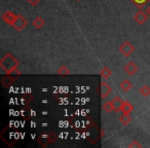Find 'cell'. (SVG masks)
<instances>
[{
	"label": "cell",
	"mask_w": 150,
	"mask_h": 148,
	"mask_svg": "<svg viewBox=\"0 0 150 148\" xmlns=\"http://www.w3.org/2000/svg\"><path fill=\"white\" fill-rule=\"evenodd\" d=\"M20 62L11 52H6L2 59L0 60V67L4 71L6 74H13V73H18L21 74L18 70L19 68Z\"/></svg>",
	"instance_id": "obj_1"
},
{
	"label": "cell",
	"mask_w": 150,
	"mask_h": 148,
	"mask_svg": "<svg viewBox=\"0 0 150 148\" xmlns=\"http://www.w3.org/2000/svg\"><path fill=\"white\" fill-rule=\"evenodd\" d=\"M57 138L58 137H57L56 133H54V132H50V133H46V134L41 135L37 139V141L41 146L46 147V146H48L50 144L54 143V142L57 141Z\"/></svg>",
	"instance_id": "obj_2"
},
{
	"label": "cell",
	"mask_w": 150,
	"mask_h": 148,
	"mask_svg": "<svg viewBox=\"0 0 150 148\" xmlns=\"http://www.w3.org/2000/svg\"><path fill=\"white\" fill-rule=\"evenodd\" d=\"M118 50H119V52H120L121 55H123L125 57H129L135 52L136 47L134 44H132L129 41L125 40V41H123L122 43L119 45Z\"/></svg>",
	"instance_id": "obj_3"
},
{
	"label": "cell",
	"mask_w": 150,
	"mask_h": 148,
	"mask_svg": "<svg viewBox=\"0 0 150 148\" xmlns=\"http://www.w3.org/2000/svg\"><path fill=\"white\" fill-rule=\"evenodd\" d=\"M27 25H28V21L26 20V18L24 17L23 15H21V13L17 15V19H16L15 23H13V29L18 32H21L25 29Z\"/></svg>",
	"instance_id": "obj_4"
},
{
	"label": "cell",
	"mask_w": 150,
	"mask_h": 148,
	"mask_svg": "<svg viewBox=\"0 0 150 148\" xmlns=\"http://www.w3.org/2000/svg\"><path fill=\"white\" fill-rule=\"evenodd\" d=\"M16 19H17V15L13 13V11H5L4 13L1 15V20H2L6 25H9V26L13 25Z\"/></svg>",
	"instance_id": "obj_5"
},
{
	"label": "cell",
	"mask_w": 150,
	"mask_h": 148,
	"mask_svg": "<svg viewBox=\"0 0 150 148\" xmlns=\"http://www.w3.org/2000/svg\"><path fill=\"white\" fill-rule=\"evenodd\" d=\"M112 93V88L107 84L105 80H103L101 82V86H100V95H101V98L102 99H106L109 95Z\"/></svg>",
	"instance_id": "obj_6"
},
{
	"label": "cell",
	"mask_w": 150,
	"mask_h": 148,
	"mask_svg": "<svg viewBox=\"0 0 150 148\" xmlns=\"http://www.w3.org/2000/svg\"><path fill=\"white\" fill-rule=\"evenodd\" d=\"M138 70H139V68H138L137 64H136L135 62H133V61L129 62L125 67H123V71L127 73V75H131V76L135 75L136 73L138 72Z\"/></svg>",
	"instance_id": "obj_7"
},
{
	"label": "cell",
	"mask_w": 150,
	"mask_h": 148,
	"mask_svg": "<svg viewBox=\"0 0 150 148\" xmlns=\"http://www.w3.org/2000/svg\"><path fill=\"white\" fill-rule=\"evenodd\" d=\"M148 17H149V16L147 15L146 11H139L137 13H135V16H134V21H135L137 24H139V25H144V24L146 23V21H147Z\"/></svg>",
	"instance_id": "obj_8"
},
{
	"label": "cell",
	"mask_w": 150,
	"mask_h": 148,
	"mask_svg": "<svg viewBox=\"0 0 150 148\" xmlns=\"http://www.w3.org/2000/svg\"><path fill=\"white\" fill-rule=\"evenodd\" d=\"M17 79H18L17 76H13L11 74H7L6 76L2 77V79H1V84H2V86H4V88L8 89V88H11V86H13L16 81H17Z\"/></svg>",
	"instance_id": "obj_9"
},
{
	"label": "cell",
	"mask_w": 150,
	"mask_h": 148,
	"mask_svg": "<svg viewBox=\"0 0 150 148\" xmlns=\"http://www.w3.org/2000/svg\"><path fill=\"white\" fill-rule=\"evenodd\" d=\"M112 102V105H113V111L115 112H120L121 111V107H122V104H123V100L120 96H115L114 98L111 100Z\"/></svg>",
	"instance_id": "obj_10"
},
{
	"label": "cell",
	"mask_w": 150,
	"mask_h": 148,
	"mask_svg": "<svg viewBox=\"0 0 150 148\" xmlns=\"http://www.w3.org/2000/svg\"><path fill=\"white\" fill-rule=\"evenodd\" d=\"M133 88V84L129 79H123L122 81L119 84V89L123 92H129Z\"/></svg>",
	"instance_id": "obj_11"
},
{
	"label": "cell",
	"mask_w": 150,
	"mask_h": 148,
	"mask_svg": "<svg viewBox=\"0 0 150 148\" xmlns=\"http://www.w3.org/2000/svg\"><path fill=\"white\" fill-rule=\"evenodd\" d=\"M32 25H33V27L35 28V29H41L42 27L45 26V21H44L42 18L36 17L35 19L33 20V22H32Z\"/></svg>",
	"instance_id": "obj_12"
},
{
	"label": "cell",
	"mask_w": 150,
	"mask_h": 148,
	"mask_svg": "<svg viewBox=\"0 0 150 148\" xmlns=\"http://www.w3.org/2000/svg\"><path fill=\"white\" fill-rule=\"evenodd\" d=\"M100 75L102 76L103 79H108V78H110L111 75H112V71H111V69L109 68V67L105 66L101 69Z\"/></svg>",
	"instance_id": "obj_13"
},
{
	"label": "cell",
	"mask_w": 150,
	"mask_h": 148,
	"mask_svg": "<svg viewBox=\"0 0 150 148\" xmlns=\"http://www.w3.org/2000/svg\"><path fill=\"white\" fill-rule=\"evenodd\" d=\"M133 110H134L133 105H132L129 102H127V101H123L122 107H121V112L127 113V114H129V113L133 112Z\"/></svg>",
	"instance_id": "obj_14"
},
{
	"label": "cell",
	"mask_w": 150,
	"mask_h": 148,
	"mask_svg": "<svg viewBox=\"0 0 150 148\" xmlns=\"http://www.w3.org/2000/svg\"><path fill=\"white\" fill-rule=\"evenodd\" d=\"M118 120H119V123H120L121 125H127L132 121V116L129 114H127V113H122V114L119 116Z\"/></svg>",
	"instance_id": "obj_15"
},
{
	"label": "cell",
	"mask_w": 150,
	"mask_h": 148,
	"mask_svg": "<svg viewBox=\"0 0 150 148\" xmlns=\"http://www.w3.org/2000/svg\"><path fill=\"white\" fill-rule=\"evenodd\" d=\"M129 1H131L136 7H138L139 9H142L150 0H129Z\"/></svg>",
	"instance_id": "obj_16"
},
{
	"label": "cell",
	"mask_w": 150,
	"mask_h": 148,
	"mask_svg": "<svg viewBox=\"0 0 150 148\" xmlns=\"http://www.w3.org/2000/svg\"><path fill=\"white\" fill-rule=\"evenodd\" d=\"M57 73H58L59 75H61V76H67V75H69L71 73V71H70V69L68 68L67 66H61L60 68L58 69V71H57Z\"/></svg>",
	"instance_id": "obj_17"
},
{
	"label": "cell",
	"mask_w": 150,
	"mask_h": 148,
	"mask_svg": "<svg viewBox=\"0 0 150 148\" xmlns=\"http://www.w3.org/2000/svg\"><path fill=\"white\" fill-rule=\"evenodd\" d=\"M140 95H142L143 97H148L150 96V86H148L147 84H144L140 88L139 90Z\"/></svg>",
	"instance_id": "obj_18"
},
{
	"label": "cell",
	"mask_w": 150,
	"mask_h": 148,
	"mask_svg": "<svg viewBox=\"0 0 150 148\" xmlns=\"http://www.w3.org/2000/svg\"><path fill=\"white\" fill-rule=\"evenodd\" d=\"M102 108L105 112L107 113H110L113 111V105H112V102L111 101H107V102H104L102 105Z\"/></svg>",
	"instance_id": "obj_19"
},
{
	"label": "cell",
	"mask_w": 150,
	"mask_h": 148,
	"mask_svg": "<svg viewBox=\"0 0 150 148\" xmlns=\"http://www.w3.org/2000/svg\"><path fill=\"white\" fill-rule=\"evenodd\" d=\"M127 147L129 148H135V147L136 148H141V147H143V145H142L141 143H139L137 140H133V141L127 145Z\"/></svg>",
	"instance_id": "obj_20"
},
{
	"label": "cell",
	"mask_w": 150,
	"mask_h": 148,
	"mask_svg": "<svg viewBox=\"0 0 150 148\" xmlns=\"http://www.w3.org/2000/svg\"><path fill=\"white\" fill-rule=\"evenodd\" d=\"M27 1L32 5V6H36V5H37L41 0H27Z\"/></svg>",
	"instance_id": "obj_21"
},
{
	"label": "cell",
	"mask_w": 150,
	"mask_h": 148,
	"mask_svg": "<svg viewBox=\"0 0 150 148\" xmlns=\"http://www.w3.org/2000/svg\"><path fill=\"white\" fill-rule=\"evenodd\" d=\"M145 11H146V13H147V15L149 16V18H150V5H149V6H148V8L146 9Z\"/></svg>",
	"instance_id": "obj_22"
},
{
	"label": "cell",
	"mask_w": 150,
	"mask_h": 148,
	"mask_svg": "<svg viewBox=\"0 0 150 148\" xmlns=\"http://www.w3.org/2000/svg\"><path fill=\"white\" fill-rule=\"evenodd\" d=\"M76 1H80V0H76Z\"/></svg>",
	"instance_id": "obj_23"
}]
</instances>
